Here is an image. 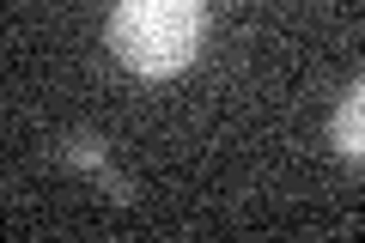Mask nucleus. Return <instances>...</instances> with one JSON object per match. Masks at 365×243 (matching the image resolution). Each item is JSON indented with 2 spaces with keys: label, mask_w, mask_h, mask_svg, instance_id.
Masks as SVG:
<instances>
[{
  "label": "nucleus",
  "mask_w": 365,
  "mask_h": 243,
  "mask_svg": "<svg viewBox=\"0 0 365 243\" xmlns=\"http://www.w3.org/2000/svg\"><path fill=\"white\" fill-rule=\"evenodd\" d=\"M110 55L140 79H177L207 43V0H116Z\"/></svg>",
  "instance_id": "nucleus-1"
},
{
  "label": "nucleus",
  "mask_w": 365,
  "mask_h": 243,
  "mask_svg": "<svg viewBox=\"0 0 365 243\" xmlns=\"http://www.w3.org/2000/svg\"><path fill=\"white\" fill-rule=\"evenodd\" d=\"M329 146H335L347 165H365V73L335 98V115H329Z\"/></svg>",
  "instance_id": "nucleus-2"
},
{
  "label": "nucleus",
  "mask_w": 365,
  "mask_h": 243,
  "mask_svg": "<svg viewBox=\"0 0 365 243\" xmlns=\"http://www.w3.org/2000/svg\"><path fill=\"white\" fill-rule=\"evenodd\" d=\"M61 146H67V165H86V170H91V177H104V189H110V195H116V201H128V182H122V177H116V170H110V165H104V146L91 140V134H67V140H61Z\"/></svg>",
  "instance_id": "nucleus-3"
}]
</instances>
